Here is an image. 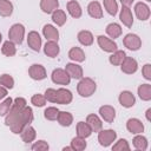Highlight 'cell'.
<instances>
[{
    "label": "cell",
    "mask_w": 151,
    "mask_h": 151,
    "mask_svg": "<svg viewBox=\"0 0 151 151\" xmlns=\"http://www.w3.org/2000/svg\"><path fill=\"white\" fill-rule=\"evenodd\" d=\"M104 7L110 15H116L118 12V4L116 0H104Z\"/></svg>",
    "instance_id": "74e56055"
},
{
    "label": "cell",
    "mask_w": 151,
    "mask_h": 151,
    "mask_svg": "<svg viewBox=\"0 0 151 151\" xmlns=\"http://www.w3.org/2000/svg\"><path fill=\"white\" fill-rule=\"evenodd\" d=\"M99 114L106 123H112L116 118V110L111 105H103L99 107Z\"/></svg>",
    "instance_id": "4fadbf2b"
},
{
    "label": "cell",
    "mask_w": 151,
    "mask_h": 151,
    "mask_svg": "<svg viewBox=\"0 0 151 151\" xmlns=\"http://www.w3.org/2000/svg\"><path fill=\"white\" fill-rule=\"evenodd\" d=\"M126 129L129 132H131L133 134H138V133H142L144 131V125L139 119L130 118L126 123Z\"/></svg>",
    "instance_id": "e0dca14e"
},
{
    "label": "cell",
    "mask_w": 151,
    "mask_h": 151,
    "mask_svg": "<svg viewBox=\"0 0 151 151\" xmlns=\"http://www.w3.org/2000/svg\"><path fill=\"white\" fill-rule=\"evenodd\" d=\"M67 12L70 13V15L72 18H76V19L80 18L81 17V7H80L79 2L76 0L68 1L67 2Z\"/></svg>",
    "instance_id": "cb8c5ba5"
},
{
    "label": "cell",
    "mask_w": 151,
    "mask_h": 151,
    "mask_svg": "<svg viewBox=\"0 0 151 151\" xmlns=\"http://www.w3.org/2000/svg\"><path fill=\"white\" fill-rule=\"evenodd\" d=\"M0 85L4 86V87H6L7 90L8 88L9 90L13 88V86H14V79H13V77L9 76V74H7V73L1 74L0 76Z\"/></svg>",
    "instance_id": "f35d334b"
},
{
    "label": "cell",
    "mask_w": 151,
    "mask_h": 151,
    "mask_svg": "<svg viewBox=\"0 0 151 151\" xmlns=\"http://www.w3.org/2000/svg\"><path fill=\"white\" fill-rule=\"evenodd\" d=\"M28 74L32 79L34 80H42L47 77V73H46V70L42 65L40 64H33L29 66L28 68Z\"/></svg>",
    "instance_id": "ba28073f"
},
{
    "label": "cell",
    "mask_w": 151,
    "mask_h": 151,
    "mask_svg": "<svg viewBox=\"0 0 151 151\" xmlns=\"http://www.w3.org/2000/svg\"><path fill=\"white\" fill-rule=\"evenodd\" d=\"M118 100H119V104L123 106V107H132L134 104H136V98L132 94V92L130 91H123L119 97H118Z\"/></svg>",
    "instance_id": "9a60e30c"
},
{
    "label": "cell",
    "mask_w": 151,
    "mask_h": 151,
    "mask_svg": "<svg viewBox=\"0 0 151 151\" xmlns=\"http://www.w3.org/2000/svg\"><path fill=\"white\" fill-rule=\"evenodd\" d=\"M138 96L142 100L149 101L151 99V85L150 84H142L138 87Z\"/></svg>",
    "instance_id": "f546056e"
},
{
    "label": "cell",
    "mask_w": 151,
    "mask_h": 151,
    "mask_svg": "<svg viewBox=\"0 0 151 151\" xmlns=\"http://www.w3.org/2000/svg\"><path fill=\"white\" fill-rule=\"evenodd\" d=\"M55 94H57V90L47 88L46 92H45V98H46V100H48L51 103H54L55 101Z\"/></svg>",
    "instance_id": "f6af8a7d"
},
{
    "label": "cell",
    "mask_w": 151,
    "mask_h": 151,
    "mask_svg": "<svg viewBox=\"0 0 151 151\" xmlns=\"http://www.w3.org/2000/svg\"><path fill=\"white\" fill-rule=\"evenodd\" d=\"M91 133H92V130H91V127L88 126L87 123H85V122H79V123L77 124V134H78L79 137L87 138V137L91 136Z\"/></svg>",
    "instance_id": "4dcf8cb0"
},
{
    "label": "cell",
    "mask_w": 151,
    "mask_h": 151,
    "mask_svg": "<svg viewBox=\"0 0 151 151\" xmlns=\"http://www.w3.org/2000/svg\"><path fill=\"white\" fill-rule=\"evenodd\" d=\"M117 138V133L114 130H100L98 132V142L101 146H110Z\"/></svg>",
    "instance_id": "5b68a950"
},
{
    "label": "cell",
    "mask_w": 151,
    "mask_h": 151,
    "mask_svg": "<svg viewBox=\"0 0 151 151\" xmlns=\"http://www.w3.org/2000/svg\"><path fill=\"white\" fill-rule=\"evenodd\" d=\"M120 2H122L123 6H127V7H130V6L132 5L133 0H120Z\"/></svg>",
    "instance_id": "c3c4849f"
},
{
    "label": "cell",
    "mask_w": 151,
    "mask_h": 151,
    "mask_svg": "<svg viewBox=\"0 0 151 151\" xmlns=\"http://www.w3.org/2000/svg\"><path fill=\"white\" fill-rule=\"evenodd\" d=\"M24 35H25V27L21 24H14L11 26L9 31H8V38L11 41H13L14 44L20 45L24 40Z\"/></svg>",
    "instance_id": "277c9868"
},
{
    "label": "cell",
    "mask_w": 151,
    "mask_h": 151,
    "mask_svg": "<svg viewBox=\"0 0 151 151\" xmlns=\"http://www.w3.org/2000/svg\"><path fill=\"white\" fill-rule=\"evenodd\" d=\"M13 13V5L9 0H0V15L9 17Z\"/></svg>",
    "instance_id": "e575fe53"
},
{
    "label": "cell",
    "mask_w": 151,
    "mask_h": 151,
    "mask_svg": "<svg viewBox=\"0 0 151 151\" xmlns=\"http://www.w3.org/2000/svg\"><path fill=\"white\" fill-rule=\"evenodd\" d=\"M31 103H32L34 106L42 107V106L46 104V98H45V96L38 93V94H34V96L31 98Z\"/></svg>",
    "instance_id": "b9f144b4"
},
{
    "label": "cell",
    "mask_w": 151,
    "mask_h": 151,
    "mask_svg": "<svg viewBox=\"0 0 151 151\" xmlns=\"http://www.w3.org/2000/svg\"><path fill=\"white\" fill-rule=\"evenodd\" d=\"M119 19L120 21L126 26V27H131L133 24V17H132V12L130 9V7L127 6H123L120 9V14H119Z\"/></svg>",
    "instance_id": "d6986e66"
},
{
    "label": "cell",
    "mask_w": 151,
    "mask_h": 151,
    "mask_svg": "<svg viewBox=\"0 0 151 151\" xmlns=\"http://www.w3.org/2000/svg\"><path fill=\"white\" fill-rule=\"evenodd\" d=\"M52 20L54 24H57L58 26H63L66 20H67V17H66V13L63 11V9H55L53 13H52Z\"/></svg>",
    "instance_id": "836d02e7"
},
{
    "label": "cell",
    "mask_w": 151,
    "mask_h": 151,
    "mask_svg": "<svg viewBox=\"0 0 151 151\" xmlns=\"http://www.w3.org/2000/svg\"><path fill=\"white\" fill-rule=\"evenodd\" d=\"M48 149H50V146L45 140H38L32 145V150H34V151H46Z\"/></svg>",
    "instance_id": "ee69618b"
},
{
    "label": "cell",
    "mask_w": 151,
    "mask_h": 151,
    "mask_svg": "<svg viewBox=\"0 0 151 151\" xmlns=\"http://www.w3.org/2000/svg\"><path fill=\"white\" fill-rule=\"evenodd\" d=\"M71 146H72V149L76 150V151H83V150L86 147L85 138L79 137V136L74 137V138L72 139V142H71Z\"/></svg>",
    "instance_id": "8d00e7d4"
},
{
    "label": "cell",
    "mask_w": 151,
    "mask_h": 151,
    "mask_svg": "<svg viewBox=\"0 0 151 151\" xmlns=\"http://www.w3.org/2000/svg\"><path fill=\"white\" fill-rule=\"evenodd\" d=\"M142 73H143V77H144L146 80H151V65H150V64H145V65L143 66Z\"/></svg>",
    "instance_id": "bcb514c9"
},
{
    "label": "cell",
    "mask_w": 151,
    "mask_h": 151,
    "mask_svg": "<svg viewBox=\"0 0 151 151\" xmlns=\"http://www.w3.org/2000/svg\"><path fill=\"white\" fill-rule=\"evenodd\" d=\"M26 106V99L25 98H21V97H18L13 100V104L8 111V113L6 114V118H5V124L7 126H9L14 119L17 118V116L20 113V111Z\"/></svg>",
    "instance_id": "7a4b0ae2"
},
{
    "label": "cell",
    "mask_w": 151,
    "mask_h": 151,
    "mask_svg": "<svg viewBox=\"0 0 151 151\" xmlns=\"http://www.w3.org/2000/svg\"><path fill=\"white\" fill-rule=\"evenodd\" d=\"M12 104H13V99L12 98H6L5 100H2L0 103V117L6 116L8 113Z\"/></svg>",
    "instance_id": "ab89813d"
},
{
    "label": "cell",
    "mask_w": 151,
    "mask_h": 151,
    "mask_svg": "<svg viewBox=\"0 0 151 151\" xmlns=\"http://www.w3.org/2000/svg\"><path fill=\"white\" fill-rule=\"evenodd\" d=\"M72 92L67 88H58L57 90V94H55V101L57 104H61V105H67L72 101Z\"/></svg>",
    "instance_id": "30bf717a"
},
{
    "label": "cell",
    "mask_w": 151,
    "mask_h": 151,
    "mask_svg": "<svg viewBox=\"0 0 151 151\" xmlns=\"http://www.w3.org/2000/svg\"><path fill=\"white\" fill-rule=\"evenodd\" d=\"M68 58L76 63H83L85 60V53L80 47H72L68 52Z\"/></svg>",
    "instance_id": "484cf974"
},
{
    "label": "cell",
    "mask_w": 151,
    "mask_h": 151,
    "mask_svg": "<svg viewBox=\"0 0 151 151\" xmlns=\"http://www.w3.org/2000/svg\"><path fill=\"white\" fill-rule=\"evenodd\" d=\"M42 34L47 40H52V41H58L59 39V32L58 29L52 26V25H45L42 28Z\"/></svg>",
    "instance_id": "7402d4cb"
},
{
    "label": "cell",
    "mask_w": 151,
    "mask_h": 151,
    "mask_svg": "<svg viewBox=\"0 0 151 151\" xmlns=\"http://www.w3.org/2000/svg\"><path fill=\"white\" fill-rule=\"evenodd\" d=\"M146 1H151V0H146Z\"/></svg>",
    "instance_id": "816d5d0a"
},
{
    "label": "cell",
    "mask_w": 151,
    "mask_h": 151,
    "mask_svg": "<svg viewBox=\"0 0 151 151\" xmlns=\"http://www.w3.org/2000/svg\"><path fill=\"white\" fill-rule=\"evenodd\" d=\"M20 134H21L22 142H25V143H31V142H33V140L35 139L37 132H35L34 127H32L31 125H27V126L24 127V130L20 132Z\"/></svg>",
    "instance_id": "d4e9b609"
},
{
    "label": "cell",
    "mask_w": 151,
    "mask_h": 151,
    "mask_svg": "<svg viewBox=\"0 0 151 151\" xmlns=\"http://www.w3.org/2000/svg\"><path fill=\"white\" fill-rule=\"evenodd\" d=\"M134 13H136L137 18L139 20H142V21H145V20H147L150 18V8H149V6L146 4L142 2V1L137 2L134 5Z\"/></svg>",
    "instance_id": "5bb4252c"
},
{
    "label": "cell",
    "mask_w": 151,
    "mask_h": 151,
    "mask_svg": "<svg viewBox=\"0 0 151 151\" xmlns=\"http://www.w3.org/2000/svg\"><path fill=\"white\" fill-rule=\"evenodd\" d=\"M58 113H59V110L57 107H47L44 112V116L47 120H57V117H58Z\"/></svg>",
    "instance_id": "60d3db41"
},
{
    "label": "cell",
    "mask_w": 151,
    "mask_h": 151,
    "mask_svg": "<svg viewBox=\"0 0 151 151\" xmlns=\"http://www.w3.org/2000/svg\"><path fill=\"white\" fill-rule=\"evenodd\" d=\"M51 78H52V81L54 84H58V85H68L71 81V77L63 68H55L52 72Z\"/></svg>",
    "instance_id": "8992f818"
},
{
    "label": "cell",
    "mask_w": 151,
    "mask_h": 151,
    "mask_svg": "<svg viewBox=\"0 0 151 151\" xmlns=\"http://www.w3.org/2000/svg\"><path fill=\"white\" fill-rule=\"evenodd\" d=\"M78 41L84 46H90L93 44V35L90 31H80L78 33Z\"/></svg>",
    "instance_id": "83f0119b"
},
{
    "label": "cell",
    "mask_w": 151,
    "mask_h": 151,
    "mask_svg": "<svg viewBox=\"0 0 151 151\" xmlns=\"http://www.w3.org/2000/svg\"><path fill=\"white\" fill-rule=\"evenodd\" d=\"M150 114H151V109H147L146 110V119L150 122L151 120V117H150Z\"/></svg>",
    "instance_id": "681fc988"
},
{
    "label": "cell",
    "mask_w": 151,
    "mask_h": 151,
    "mask_svg": "<svg viewBox=\"0 0 151 151\" xmlns=\"http://www.w3.org/2000/svg\"><path fill=\"white\" fill-rule=\"evenodd\" d=\"M6 96H7V88L0 85V100H1V99H4Z\"/></svg>",
    "instance_id": "7dc6e473"
},
{
    "label": "cell",
    "mask_w": 151,
    "mask_h": 151,
    "mask_svg": "<svg viewBox=\"0 0 151 151\" xmlns=\"http://www.w3.org/2000/svg\"><path fill=\"white\" fill-rule=\"evenodd\" d=\"M97 41H98L99 47H100L103 51H105V52L112 53V52L117 51V44H116L112 39L107 38V37H105V35H99V37L97 38Z\"/></svg>",
    "instance_id": "9c48e42d"
},
{
    "label": "cell",
    "mask_w": 151,
    "mask_h": 151,
    "mask_svg": "<svg viewBox=\"0 0 151 151\" xmlns=\"http://www.w3.org/2000/svg\"><path fill=\"white\" fill-rule=\"evenodd\" d=\"M1 52L6 57H13L15 53H17V47H15V44L11 40H7L2 44V47H1Z\"/></svg>",
    "instance_id": "1f68e13d"
},
{
    "label": "cell",
    "mask_w": 151,
    "mask_h": 151,
    "mask_svg": "<svg viewBox=\"0 0 151 151\" xmlns=\"http://www.w3.org/2000/svg\"><path fill=\"white\" fill-rule=\"evenodd\" d=\"M57 120H58V123H59L61 126H70V125L73 123V116H72L70 112L59 111L58 117H57Z\"/></svg>",
    "instance_id": "f1b7e54d"
},
{
    "label": "cell",
    "mask_w": 151,
    "mask_h": 151,
    "mask_svg": "<svg viewBox=\"0 0 151 151\" xmlns=\"http://www.w3.org/2000/svg\"><path fill=\"white\" fill-rule=\"evenodd\" d=\"M112 150L114 151H123V150H130V145L127 143L126 139H119L113 146H112Z\"/></svg>",
    "instance_id": "7bdbcfd3"
},
{
    "label": "cell",
    "mask_w": 151,
    "mask_h": 151,
    "mask_svg": "<svg viewBox=\"0 0 151 151\" xmlns=\"http://www.w3.org/2000/svg\"><path fill=\"white\" fill-rule=\"evenodd\" d=\"M132 142H133V146H134L137 150L144 151V150L147 149V139H146L144 136H142L140 133H138V134L133 138Z\"/></svg>",
    "instance_id": "d590c367"
},
{
    "label": "cell",
    "mask_w": 151,
    "mask_h": 151,
    "mask_svg": "<svg viewBox=\"0 0 151 151\" xmlns=\"http://www.w3.org/2000/svg\"><path fill=\"white\" fill-rule=\"evenodd\" d=\"M96 88H97V85H96V81L88 77L86 78H81L80 81L78 83V86H77V91L78 93L81 96V97H91L94 92H96Z\"/></svg>",
    "instance_id": "3957f363"
},
{
    "label": "cell",
    "mask_w": 151,
    "mask_h": 151,
    "mask_svg": "<svg viewBox=\"0 0 151 151\" xmlns=\"http://www.w3.org/2000/svg\"><path fill=\"white\" fill-rule=\"evenodd\" d=\"M65 71L73 79H81L83 78V68H81L80 65H78L76 63H68V64H66Z\"/></svg>",
    "instance_id": "2e32d148"
},
{
    "label": "cell",
    "mask_w": 151,
    "mask_h": 151,
    "mask_svg": "<svg viewBox=\"0 0 151 151\" xmlns=\"http://www.w3.org/2000/svg\"><path fill=\"white\" fill-rule=\"evenodd\" d=\"M59 7V1L58 0H41L40 1V8L44 13L52 14L55 9Z\"/></svg>",
    "instance_id": "ffe728a7"
},
{
    "label": "cell",
    "mask_w": 151,
    "mask_h": 151,
    "mask_svg": "<svg viewBox=\"0 0 151 151\" xmlns=\"http://www.w3.org/2000/svg\"><path fill=\"white\" fill-rule=\"evenodd\" d=\"M123 42H124V46L131 51H137L142 46V40L137 35V34H133V33H129L125 35V38L123 39Z\"/></svg>",
    "instance_id": "52a82bcc"
},
{
    "label": "cell",
    "mask_w": 151,
    "mask_h": 151,
    "mask_svg": "<svg viewBox=\"0 0 151 151\" xmlns=\"http://www.w3.org/2000/svg\"><path fill=\"white\" fill-rule=\"evenodd\" d=\"M106 33L110 38H113V39H117L120 37L122 34V27L117 22H111L106 26Z\"/></svg>",
    "instance_id": "4316f807"
},
{
    "label": "cell",
    "mask_w": 151,
    "mask_h": 151,
    "mask_svg": "<svg viewBox=\"0 0 151 151\" xmlns=\"http://www.w3.org/2000/svg\"><path fill=\"white\" fill-rule=\"evenodd\" d=\"M86 123L88 124V126L91 127V130L93 132H99L103 127V123L100 120V118L97 114H88L86 118Z\"/></svg>",
    "instance_id": "603a6c76"
},
{
    "label": "cell",
    "mask_w": 151,
    "mask_h": 151,
    "mask_svg": "<svg viewBox=\"0 0 151 151\" xmlns=\"http://www.w3.org/2000/svg\"><path fill=\"white\" fill-rule=\"evenodd\" d=\"M120 66H122V71L126 74H133L138 70V64H137L136 59H133L131 57H125V59L123 60Z\"/></svg>",
    "instance_id": "7c38bea8"
},
{
    "label": "cell",
    "mask_w": 151,
    "mask_h": 151,
    "mask_svg": "<svg viewBox=\"0 0 151 151\" xmlns=\"http://www.w3.org/2000/svg\"><path fill=\"white\" fill-rule=\"evenodd\" d=\"M125 57H126V53H125L124 51L117 50V51L112 52V54H111L110 58H109V61H110L112 65L117 66V65H120V64L123 63V60L125 59Z\"/></svg>",
    "instance_id": "d6a6232c"
},
{
    "label": "cell",
    "mask_w": 151,
    "mask_h": 151,
    "mask_svg": "<svg viewBox=\"0 0 151 151\" xmlns=\"http://www.w3.org/2000/svg\"><path fill=\"white\" fill-rule=\"evenodd\" d=\"M27 45L34 52H39L40 51V47H41V38H40V35H39L38 32L31 31L28 33V35H27Z\"/></svg>",
    "instance_id": "8fae6325"
},
{
    "label": "cell",
    "mask_w": 151,
    "mask_h": 151,
    "mask_svg": "<svg viewBox=\"0 0 151 151\" xmlns=\"http://www.w3.org/2000/svg\"><path fill=\"white\" fill-rule=\"evenodd\" d=\"M32 122H33V111H32V109L29 106H25L20 111V113L17 116L14 122L9 125L11 131L13 133L18 134V133H20L24 130L25 126L29 125Z\"/></svg>",
    "instance_id": "6da1fadb"
},
{
    "label": "cell",
    "mask_w": 151,
    "mask_h": 151,
    "mask_svg": "<svg viewBox=\"0 0 151 151\" xmlns=\"http://www.w3.org/2000/svg\"><path fill=\"white\" fill-rule=\"evenodd\" d=\"M1 40H2V35H1V33H0V42H1Z\"/></svg>",
    "instance_id": "f907efd6"
},
{
    "label": "cell",
    "mask_w": 151,
    "mask_h": 151,
    "mask_svg": "<svg viewBox=\"0 0 151 151\" xmlns=\"http://www.w3.org/2000/svg\"><path fill=\"white\" fill-rule=\"evenodd\" d=\"M44 52L47 57L50 58H55L59 52H60V47L58 45L57 41H52V40H47V42L44 46Z\"/></svg>",
    "instance_id": "ac0fdd59"
},
{
    "label": "cell",
    "mask_w": 151,
    "mask_h": 151,
    "mask_svg": "<svg viewBox=\"0 0 151 151\" xmlns=\"http://www.w3.org/2000/svg\"><path fill=\"white\" fill-rule=\"evenodd\" d=\"M87 12H88L90 17H92L94 19L103 18V9H101V6L98 1H91L87 6Z\"/></svg>",
    "instance_id": "44dd1931"
}]
</instances>
